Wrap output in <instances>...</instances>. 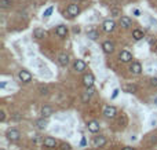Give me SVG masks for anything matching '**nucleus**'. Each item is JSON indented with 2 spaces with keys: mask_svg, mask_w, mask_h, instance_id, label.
Here are the masks:
<instances>
[{
  "mask_svg": "<svg viewBox=\"0 0 157 150\" xmlns=\"http://www.w3.org/2000/svg\"><path fill=\"white\" fill-rule=\"evenodd\" d=\"M39 92H40V95H48V88L47 87H40Z\"/></svg>",
  "mask_w": 157,
  "mask_h": 150,
  "instance_id": "bb28decb",
  "label": "nucleus"
},
{
  "mask_svg": "<svg viewBox=\"0 0 157 150\" xmlns=\"http://www.w3.org/2000/svg\"><path fill=\"white\" fill-rule=\"evenodd\" d=\"M0 6L3 7V8H7V7L11 6V2L10 0H2V2H0Z\"/></svg>",
  "mask_w": 157,
  "mask_h": 150,
  "instance_id": "a878e982",
  "label": "nucleus"
},
{
  "mask_svg": "<svg viewBox=\"0 0 157 150\" xmlns=\"http://www.w3.org/2000/svg\"><path fill=\"white\" fill-rule=\"evenodd\" d=\"M94 81H95V78H94V75H92V73H87V75L83 76V84L87 88L92 87V85H94Z\"/></svg>",
  "mask_w": 157,
  "mask_h": 150,
  "instance_id": "39448f33",
  "label": "nucleus"
},
{
  "mask_svg": "<svg viewBox=\"0 0 157 150\" xmlns=\"http://www.w3.org/2000/svg\"><path fill=\"white\" fill-rule=\"evenodd\" d=\"M6 136H7V139L11 140V142H17V140H20L21 134H20V131H18V130H15V128H11V130L7 131Z\"/></svg>",
  "mask_w": 157,
  "mask_h": 150,
  "instance_id": "f03ea898",
  "label": "nucleus"
},
{
  "mask_svg": "<svg viewBox=\"0 0 157 150\" xmlns=\"http://www.w3.org/2000/svg\"><path fill=\"white\" fill-rule=\"evenodd\" d=\"M110 15L112 17H121V11L119 10V8H116V7H113V8H110Z\"/></svg>",
  "mask_w": 157,
  "mask_h": 150,
  "instance_id": "393cba45",
  "label": "nucleus"
},
{
  "mask_svg": "<svg viewBox=\"0 0 157 150\" xmlns=\"http://www.w3.org/2000/svg\"><path fill=\"white\" fill-rule=\"evenodd\" d=\"M125 92H128V94H134V92H137V85L135 84H127L124 87Z\"/></svg>",
  "mask_w": 157,
  "mask_h": 150,
  "instance_id": "4be33fe9",
  "label": "nucleus"
},
{
  "mask_svg": "<svg viewBox=\"0 0 157 150\" xmlns=\"http://www.w3.org/2000/svg\"><path fill=\"white\" fill-rule=\"evenodd\" d=\"M116 114H117V109L115 108V106H106V108L103 109V116L106 118H115Z\"/></svg>",
  "mask_w": 157,
  "mask_h": 150,
  "instance_id": "7ed1b4c3",
  "label": "nucleus"
},
{
  "mask_svg": "<svg viewBox=\"0 0 157 150\" xmlns=\"http://www.w3.org/2000/svg\"><path fill=\"white\" fill-rule=\"evenodd\" d=\"M40 75L46 76V77H51V72H48V69L46 66H40Z\"/></svg>",
  "mask_w": 157,
  "mask_h": 150,
  "instance_id": "b1692460",
  "label": "nucleus"
},
{
  "mask_svg": "<svg viewBox=\"0 0 157 150\" xmlns=\"http://www.w3.org/2000/svg\"><path fill=\"white\" fill-rule=\"evenodd\" d=\"M85 62L83 61V59H76L75 61V70H77V72H83V70H85Z\"/></svg>",
  "mask_w": 157,
  "mask_h": 150,
  "instance_id": "dca6fc26",
  "label": "nucleus"
},
{
  "mask_svg": "<svg viewBox=\"0 0 157 150\" xmlns=\"http://www.w3.org/2000/svg\"><path fill=\"white\" fill-rule=\"evenodd\" d=\"M2 150H4V149H2Z\"/></svg>",
  "mask_w": 157,
  "mask_h": 150,
  "instance_id": "58836bf2",
  "label": "nucleus"
},
{
  "mask_svg": "<svg viewBox=\"0 0 157 150\" xmlns=\"http://www.w3.org/2000/svg\"><path fill=\"white\" fill-rule=\"evenodd\" d=\"M52 10H54V7H50V8H47V10H46V13L43 14V15H44V18H48V17L51 15Z\"/></svg>",
  "mask_w": 157,
  "mask_h": 150,
  "instance_id": "cd10ccee",
  "label": "nucleus"
},
{
  "mask_svg": "<svg viewBox=\"0 0 157 150\" xmlns=\"http://www.w3.org/2000/svg\"><path fill=\"white\" fill-rule=\"evenodd\" d=\"M87 36H88V39H91V40H97L99 37V33L97 32V30H88L87 32Z\"/></svg>",
  "mask_w": 157,
  "mask_h": 150,
  "instance_id": "5701e85b",
  "label": "nucleus"
},
{
  "mask_svg": "<svg viewBox=\"0 0 157 150\" xmlns=\"http://www.w3.org/2000/svg\"><path fill=\"white\" fill-rule=\"evenodd\" d=\"M61 147H62V150H70V146H69L68 143H63Z\"/></svg>",
  "mask_w": 157,
  "mask_h": 150,
  "instance_id": "2f4dec72",
  "label": "nucleus"
},
{
  "mask_svg": "<svg viewBox=\"0 0 157 150\" xmlns=\"http://www.w3.org/2000/svg\"><path fill=\"white\" fill-rule=\"evenodd\" d=\"M92 145H94V147H102L106 145V138L105 136H95L94 140H92Z\"/></svg>",
  "mask_w": 157,
  "mask_h": 150,
  "instance_id": "9b49d317",
  "label": "nucleus"
},
{
  "mask_svg": "<svg viewBox=\"0 0 157 150\" xmlns=\"http://www.w3.org/2000/svg\"><path fill=\"white\" fill-rule=\"evenodd\" d=\"M102 28H103L105 32L110 33V32H113V30H115V28H116V22H115L113 20H106V21L103 22V25H102Z\"/></svg>",
  "mask_w": 157,
  "mask_h": 150,
  "instance_id": "423d86ee",
  "label": "nucleus"
},
{
  "mask_svg": "<svg viewBox=\"0 0 157 150\" xmlns=\"http://www.w3.org/2000/svg\"><path fill=\"white\" fill-rule=\"evenodd\" d=\"M52 112H54V110H52L51 106H48V105H44V106L42 108V116L47 118V117H50V116L52 114Z\"/></svg>",
  "mask_w": 157,
  "mask_h": 150,
  "instance_id": "f3484780",
  "label": "nucleus"
},
{
  "mask_svg": "<svg viewBox=\"0 0 157 150\" xmlns=\"http://www.w3.org/2000/svg\"><path fill=\"white\" fill-rule=\"evenodd\" d=\"M132 13H134V15H135V17H139V15H141V11L138 10V8H135V10L132 11Z\"/></svg>",
  "mask_w": 157,
  "mask_h": 150,
  "instance_id": "473e14b6",
  "label": "nucleus"
},
{
  "mask_svg": "<svg viewBox=\"0 0 157 150\" xmlns=\"http://www.w3.org/2000/svg\"><path fill=\"white\" fill-rule=\"evenodd\" d=\"M130 72L132 73V75H141L142 73V65L139 62H137V61L132 62L130 65Z\"/></svg>",
  "mask_w": 157,
  "mask_h": 150,
  "instance_id": "0eeeda50",
  "label": "nucleus"
},
{
  "mask_svg": "<svg viewBox=\"0 0 157 150\" xmlns=\"http://www.w3.org/2000/svg\"><path fill=\"white\" fill-rule=\"evenodd\" d=\"M6 85H7V83H2V84H0V87H2V88H4V87H6Z\"/></svg>",
  "mask_w": 157,
  "mask_h": 150,
  "instance_id": "c9c22d12",
  "label": "nucleus"
},
{
  "mask_svg": "<svg viewBox=\"0 0 157 150\" xmlns=\"http://www.w3.org/2000/svg\"><path fill=\"white\" fill-rule=\"evenodd\" d=\"M66 14H68L70 18H75V17H77L78 14H80V7H78L76 3L69 4L68 8H66Z\"/></svg>",
  "mask_w": 157,
  "mask_h": 150,
  "instance_id": "f257e3e1",
  "label": "nucleus"
},
{
  "mask_svg": "<svg viewBox=\"0 0 157 150\" xmlns=\"http://www.w3.org/2000/svg\"><path fill=\"white\" fill-rule=\"evenodd\" d=\"M85 143H87V140H85V138L83 136V139H82V143H80V145H82V146H85Z\"/></svg>",
  "mask_w": 157,
  "mask_h": 150,
  "instance_id": "f704fd0d",
  "label": "nucleus"
},
{
  "mask_svg": "<svg viewBox=\"0 0 157 150\" xmlns=\"http://www.w3.org/2000/svg\"><path fill=\"white\" fill-rule=\"evenodd\" d=\"M87 128H88L90 132L95 134V132H98V131H99V123H98V121H95V120H91V121H88Z\"/></svg>",
  "mask_w": 157,
  "mask_h": 150,
  "instance_id": "f8f14e48",
  "label": "nucleus"
},
{
  "mask_svg": "<svg viewBox=\"0 0 157 150\" xmlns=\"http://www.w3.org/2000/svg\"><path fill=\"white\" fill-rule=\"evenodd\" d=\"M55 33L59 37H66V35H68V28H66L65 25H58L55 29Z\"/></svg>",
  "mask_w": 157,
  "mask_h": 150,
  "instance_id": "4468645a",
  "label": "nucleus"
},
{
  "mask_svg": "<svg viewBox=\"0 0 157 150\" xmlns=\"http://www.w3.org/2000/svg\"><path fill=\"white\" fill-rule=\"evenodd\" d=\"M92 94H94V90H92V87L87 88V91H85L84 94H83V102L90 101V98L92 96Z\"/></svg>",
  "mask_w": 157,
  "mask_h": 150,
  "instance_id": "aec40b11",
  "label": "nucleus"
},
{
  "mask_svg": "<svg viewBox=\"0 0 157 150\" xmlns=\"http://www.w3.org/2000/svg\"><path fill=\"white\" fill-rule=\"evenodd\" d=\"M150 84L153 85V87H157V77H153L150 80Z\"/></svg>",
  "mask_w": 157,
  "mask_h": 150,
  "instance_id": "c756f323",
  "label": "nucleus"
},
{
  "mask_svg": "<svg viewBox=\"0 0 157 150\" xmlns=\"http://www.w3.org/2000/svg\"><path fill=\"white\" fill-rule=\"evenodd\" d=\"M132 37H134L135 40L143 39V32H142V30H139V29H134V30H132Z\"/></svg>",
  "mask_w": 157,
  "mask_h": 150,
  "instance_id": "412c9836",
  "label": "nucleus"
},
{
  "mask_svg": "<svg viewBox=\"0 0 157 150\" xmlns=\"http://www.w3.org/2000/svg\"><path fill=\"white\" fill-rule=\"evenodd\" d=\"M120 25L124 28V29H130L131 26H132V21H131V18L130 17H127V15H123V17H120Z\"/></svg>",
  "mask_w": 157,
  "mask_h": 150,
  "instance_id": "6e6552de",
  "label": "nucleus"
},
{
  "mask_svg": "<svg viewBox=\"0 0 157 150\" xmlns=\"http://www.w3.org/2000/svg\"><path fill=\"white\" fill-rule=\"evenodd\" d=\"M154 103H156V105H157V98H154Z\"/></svg>",
  "mask_w": 157,
  "mask_h": 150,
  "instance_id": "4c0bfd02",
  "label": "nucleus"
},
{
  "mask_svg": "<svg viewBox=\"0 0 157 150\" xmlns=\"http://www.w3.org/2000/svg\"><path fill=\"white\" fill-rule=\"evenodd\" d=\"M4 118H6V113H4V112H0V121H4Z\"/></svg>",
  "mask_w": 157,
  "mask_h": 150,
  "instance_id": "7c9ffc66",
  "label": "nucleus"
},
{
  "mask_svg": "<svg viewBox=\"0 0 157 150\" xmlns=\"http://www.w3.org/2000/svg\"><path fill=\"white\" fill-rule=\"evenodd\" d=\"M33 36L36 37V39H44V36H46V30L42 29V28H36V29L33 30Z\"/></svg>",
  "mask_w": 157,
  "mask_h": 150,
  "instance_id": "6ab92c4d",
  "label": "nucleus"
},
{
  "mask_svg": "<svg viewBox=\"0 0 157 150\" xmlns=\"http://www.w3.org/2000/svg\"><path fill=\"white\" fill-rule=\"evenodd\" d=\"M18 77H20V80L22 83H29L30 80H32V75H30L28 70H20V73H18Z\"/></svg>",
  "mask_w": 157,
  "mask_h": 150,
  "instance_id": "1a4fd4ad",
  "label": "nucleus"
},
{
  "mask_svg": "<svg viewBox=\"0 0 157 150\" xmlns=\"http://www.w3.org/2000/svg\"><path fill=\"white\" fill-rule=\"evenodd\" d=\"M123 150H134V149H132V147H124Z\"/></svg>",
  "mask_w": 157,
  "mask_h": 150,
  "instance_id": "e433bc0d",
  "label": "nucleus"
},
{
  "mask_svg": "<svg viewBox=\"0 0 157 150\" xmlns=\"http://www.w3.org/2000/svg\"><path fill=\"white\" fill-rule=\"evenodd\" d=\"M43 143H44V146L46 147H48V149H54V147L57 146V140L54 139V138H51V136H47Z\"/></svg>",
  "mask_w": 157,
  "mask_h": 150,
  "instance_id": "2eb2a0df",
  "label": "nucleus"
},
{
  "mask_svg": "<svg viewBox=\"0 0 157 150\" xmlns=\"http://www.w3.org/2000/svg\"><path fill=\"white\" fill-rule=\"evenodd\" d=\"M119 59H120L121 62L128 63L132 61V54H131L130 51H127V50H123V51L119 54Z\"/></svg>",
  "mask_w": 157,
  "mask_h": 150,
  "instance_id": "20e7f679",
  "label": "nucleus"
},
{
  "mask_svg": "<svg viewBox=\"0 0 157 150\" xmlns=\"http://www.w3.org/2000/svg\"><path fill=\"white\" fill-rule=\"evenodd\" d=\"M58 63L61 66H66L69 63V55L65 54V52H61L58 55Z\"/></svg>",
  "mask_w": 157,
  "mask_h": 150,
  "instance_id": "ddd939ff",
  "label": "nucleus"
},
{
  "mask_svg": "<svg viewBox=\"0 0 157 150\" xmlns=\"http://www.w3.org/2000/svg\"><path fill=\"white\" fill-rule=\"evenodd\" d=\"M156 113H153V116H152V118H150V125L152 127H154V125H157V118H156V116H154Z\"/></svg>",
  "mask_w": 157,
  "mask_h": 150,
  "instance_id": "c85d7f7f",
  "label": "nucleus"
},
{
  "mask_svg": "<svg viewBox=\"0 0 157 150\" xmlns=\"http://www.w3.org/2000/svg\"><path fill=\"white\" fill-rule=\"evenodd\" d=\"M102 50H103V52H106V54H112V52L115 51V44L112 41H109V40H106V41L102 43Z\"/></svg>",
  "mask_w": 157,
  "mask_h": 150,
  "instance_id": "9d476101",
  "label": "nucleus"
},
{
  "mask_svg": "<svg viewBox=\"0 0 157 150\" xmlns=\"http://www.w3.org/2000/svg\"><path fill=\"white\" fill-rule=\"evenodd\" d=\"M119 92H120V91H119V90H115V91H113V95H112V99H115L116 96H117V94H119Z\"/></svg>",
  "mask_w": 157,
  "mask_h": 150,
  "instance_id": "72a5a7b5",
  "label": "nucleus"
},
{
  "mask_svg": "<svg viewBox=\"0 0 157 150\" xmlns=\"http://www.w3.org/2000/svg\"><path fill=\"white\" fill-rule=\"evenodd\" d=\"M47 125H48V121L46 120V117H43V118H39V120H36V127L39 128V130H46Z\"/></svg>",
  "mask_w": 157,
  "mask_h": 150,
  "instance_id": "a211bd4d",
  "label": "nucleus"
}]
</instances>
